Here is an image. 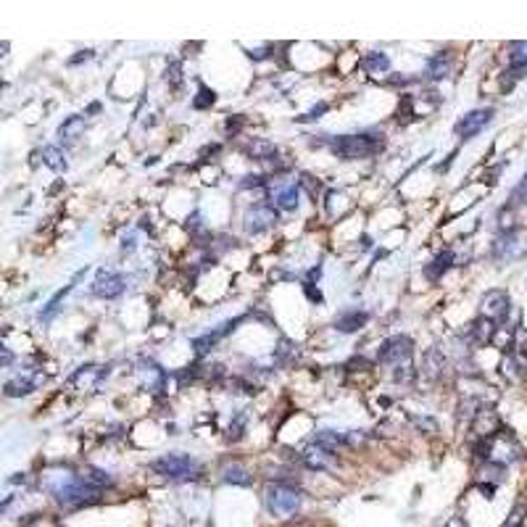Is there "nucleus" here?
<instances>
[{
  "mask_svg": "<svg viewBox=\"0 0 527 527\" xmlns=\"http://www.w3.org/2000/svg\"><path fill=\"white\" fill-rule=\"evenodd\" d=\"M48 491L53 493V498L58 504L69 506V509L95 504L100 498V491L90 488L79 474H55V480L48 483Z\"/></svg>",
  "mask_w": 527,
  "mask_h": 527,
  "instance_id": "obj_1",
  "label": "nucleus"
},
{
  "mask_svg": "<svg viewBox=\"0 0 527 527\" xmlns=\"http://www.w3.org/2000/svg\"><path fill=\"white\" fill-rule=\"evenodd\" d=\"M383 148V135L380 132H362V135H338L329 140V151L343 158V161H362L369 158Z\"/></svg>",
  "mask_w": 527,
  "mask_h": 527,
  "instance_id": "obj_2",
  "label": "nucleus"
},
{
  "mask_svg": "<svg viewBox=\"0 0 527 527\" xmlns=\"http://www.w3.org/2000/svg\"><path fill=\"white\" fill-rule=\"evenodd\" d=\"M266 509L280 519L293 516L301 509V495L296 493V488H290L287 483H272L266 488Z\"/></svg>",
  "mask_w": 527,
  "mask_h": 527,
  "instance_id": "obj_3",
  "label": "nucleus"
},
{
  "mask_svg": "<svg viewBox=\"0 0 527 527\" xmlns=\"http://www.w3.org/2000/svg\"><path fill=\"white\" fill-rule=\"evenodd\" d=\"M151 467L153 472L164 474L169 480H190L198 472V464L190 453H166L161 459H156Z\"/></svg>",
  "mask_w": 527,
  "mask_h": 527,
  "instance_id": "obj_4",
  "label": "nucleus"
},
{
  "mask_svg": "<svg viewBox=\"0 0 527 527\" xmlns=\"http://www.w3.org/2000/svg\"><path fill=\"white\" fill-rule=\"evenodd\" d=\"M527 253V238L519 230L501 232L493 242V259L498 264H512Z\"/></svg>",
  "mask_w": 527,
  "mask_h": 527,
  "instance_id": "obj_5",
  "label": "nucleus"
},
{
  "mask_svg": "<svg viewBox=\"0 0 527 527\" xmlns=\"http://www.w3.org/2000/svg\"><path fill=\"white\" fill-rule=\"evenodd\" d=\"M512 314V298L506 290H488L483 298H480V317L493 322V324H504L506 319Z\"/></svg>",
  "mask_w": 527,
  "mask_h": 527,
  "instance_id": "obj_6",
  "label": "nucleus"
},
{
  "mask_svg": "<svg viewBox=\"0 0 527 527\" xmlns=\"http://www.w3.org/2000/svg\"><path fill=\"white\" fill-rule=\"evenodd\" d=\"M411 353H414V341H411L409 335H393V338H388V341L380 345L377 362L390 364V367H395V364H409Z\"/></svg>",
  "mask_w": 527,
  "mask_h": 527,
  "instance_id": "obj_7",
  "label": "nucleus"
},
{
  "mask_svg": "<svg viewBox=\"0 0 527 527\" xmlns=\"http://www.w3.org/2000/svg\"><path fill=\"white\" fill-rule=\"evenodd\" d=\"M493 109H474L470 111V114H464L459 121H456V127H453V132L459 135L461 140H472V137H477L480 132L493 121Z\"/></svg>",
  "mask_w": 527,
  "mask_h": 527,
  "instance_id": "obj_8",
  "label": "nucleus"
},
{
  "mask_svg": "<svg viewBox=\"0 0 527 527\" xmlns=\"http://www.w3.org/2000/svg\"><path fill=\"white\" fill-rule=\"evenodd\" d=\"M277 221V211L269 206V203H256L251 209L242 214V227L248 235H259V232H266L269 227H275Z\"/></svg>",
  "mask_w": 527,
  "mask_h": 527,
  "instance_id": "obj_9",
  "label": "nucleus"
},
{
  "mask_svg": "<svg viewBox=\"0 0 527 527\" xmlns=\"http://www.w3.org/2000/svg\"><path fill=\"white\" fill-rule=\"evenodd\" d=\"M124 293V277L116 275V272H106L100 269L95 275V282H93V296L103 298V301H114Z\"/></svg>",
  "mask_w": 527,
  "mask_h": 527,
  "instance_id": "obj_10",
  "label": "nucleus"
},
{
  "mask_svg": "<svg viewBox=\"0 0 527 527\" xmlns=\"http://www.w3.org/2000/svg\"><path fill=\"white\" fill-rule=\"evenodd\" d=\"M272 185V200L277 203V209L282 211H296L298 209V198H301V190H298V182L293 179H280V182H269Z\"/></svg>",
  "mask_w": 527,
  "mask_h": 527,
  "instance_id": "obj_11",
  "label": "nucleus"
},
{
  "mask_svg": "<svg viewBox=\"0 0 527 527\" xmlns=\"http://www.w3.org/2000/svg\"><path fill=\"white\" fill-rule=\"evenodd\" d=\"M298 459L306 464L308 470H314V472H324V470H332V467H338V453H329V451L319 449V446H308Z\"/></svg>",
  "mask_w": 527,
  "mask_h": 527,
  "instance_id": "obj_12",
  "label": "nucleus"
},
{
  "mask_svg": "<svg viewBox=\"0 0 527 527\" xmlns=\"http://www.w3.org/2000/svg\"><path fill=\"white\" fill-rule=\"evenodd\" d=\"M472 427L477 432V438H493L501 432V419L491 406H480L472 417Z\"/></svg>",
  "mask_w": 527,
  "mask_h": 527,
  "instance_id": "obj_13",
  "label": "nucleus"
},
{
  "mask_svg": "<svg viewBox=\"0 0 527 527\" xmlns=\"http://www.w3.org/2000/svg\"><path fill=\"white\" fill-rule=\"evenodd\" d=\"M242 317L238 319H230V322H224V324H219L217 329H211V332H206V335H200V338H196L193 341V348H196V353H209L217 343L221 341V338H227L232 329H235V324H240Z\"/></svg>",
  "mask_w": 527,
  "mask_h": 527,
  "instance_id": "obj_14",
  "label": "nucleus"
},
{
  "mask_svg": "<svg viewBox=\"0 0 527 527\" xmlns=\"http://www.w3.org/2000/svg\"><path fill=\"white\" fill-rule=\"evenodd\" d=\"M311 443L319 446V449L329 451V453H338L341 449H348L353 443V438L345 435V432H338V430H319Z\"/></svg>",
  "mask_w": 527,
  "mask_h": 527,
  "instance_id": "obj_15",
  "label": "nucleus"
},
{
  "mask_svg": "<svg viewBox=\"0 0 527 527\" xmlns=\"http://www.w3.org/2000/svg\"><path fill=\"white\" fill-rule=\"evenodd\" d=\"M446 367H449V359H446L443 348L432 345V348L425 351V356H422V372H425V377H430V380H440L443 372H446Z\"/></svg>",
  "mask_w": 527,
  "mask_h": 527,
  "instance_id": "obj_16",
  "label": "nucleus"
},
{
  "mask_svg": "<svg viewBox=\"0 0 527 527\" xmlns=\"http://www.w3.org/2000/svg\"><path fill=\"white\" fill-rule=\"evenodd\" d=\"M509 77L522 79L527 74V43H512L509 45Z\"/></svg>",
  "mask_w": 527,
  "mask_h": 527,
  "instance_id": "obj_17",
  "label": "nucleus"
},
{
  "mask_svg": "<svg viewBox=\"0 0 527 527\" xmlns=\"http://www.w3.org/2000/svg\"><path fill=\"white\" fill-rule=\"evenodd\" d=\"M367 322H369V314H367V311H359V308H353V311H343L341 317L335 319L332 327L338 329V332H343V335H351V332H359Z\"/></svg>",
  "mask_w": 527,
  "mask_h": 527,
  "instance_id": "obj_18",
  "label": "nucleus"
},
{
  "mask_svg": "<svg viewBox=\"0 0 527 527\" xmlns=\"http://www.w3.org/2000/svg\"><path fill=\"white\" fill-rule=\"evenodd\" d=\"M493 335H495V324L483 317L474 319L472 324L467 327V341L472 343V345H488V343L493 341Z\"/></svg>",
  "mask_w": 527,
  "mask_h": 527,
  "instance_id": "obj_19",
  "label": "nucleus"
},
{
  "mask_svg": "<svg viewBox=\"0 0 527 527\" xmlns=\"http://www.w3.org/2000/svg\"><path fill=\"white\" fill-rule=\"evenodd\" d=\"M453 261H456V253L451 251V248H446V251H440L432 261L425 266V277H427L430 282H435V280H440V277L449 272L451 266H453Z\"/></svg>",
  "mask_w": 527,
  "mask_h": 527,
  "instance_id": "obj_20",
  "label": "nucleus"
},
{
  "mask_svg": "<svg viewBox=\"0 0 527 527\" xmlns=\"http://www.w3.org/2000/svg\"><path fill=\"white\" fill-rule=\"evenodd\" d=\"M451 74V53L449 50H440L427 61V69H425V77L427 79H443Z\"/></svg>",
  "mask_w": 527,
  "mask_h": 527,
  "instance_id": "obj_21",
  "label": "nucleus"
},
{
  "mask_svg": "<svg viewBox=\"0 0 527 527\" xmlns=\"http://www.w3.org/2000/svg\"><path fill=\"white\" fill-rule=\"evenodd\" d=\"M245 153L256 161H269V158H275V143L266 137H253L245 143Z\"/></svg>",
  "mask_w": 527,
  "mask_h": 527,
  "instance_id": "obj_22",
  "label": "nucleus"
},
{
  "mask_svg": "<svg viewBox=\"0 0 527 527\" xmlns=\"http://www.w3.org/2000/svg\"><path fill=\"white\" fill-rule=\"evenodd\" d=\"M362 66L367 74H385V71L390 69V58H388V53H383V50H369V53L364 55Z\"/></svg>",
  "mask_w": 527,
  "mask_h": 527,
  "instance_id": "obj_23",
  "label": "nucleus"
},
{
  "mask_svg": "<svg viewBox=\"0 0 527 527\" xmlns=\"http://www.w3.org/2000/svg\"><path fill=\"white\" fill-rule=\"evenodd\" d=\"M79 477H82L90 488H95V491H106V488L114 485V477H111L106 470H98V467H85V472L79 474Z\"/></svg>",
  "mask_w": 527,
  "mask_h": 527,
  "instance_id": "obj_24",
  "label": "nucleus"
},
{
  "mask_svg": "<svg viewBox=\"0 0 527 527\" xmlns=\"http://www.w3.org/2000/svg\"><path fill=\"white\" fill-rule=\"evenodd\" d=\"M506 480V467L504 464H498V461H485L483 470H480V483L483 485H498Z\"/></svg>",
  "mask_w": 527,
  "mask_h": 527,
  "instance_id": "obj_25",
  "label": "nucleus"
},
{
  "mask_svg": "<svg viewBox=\"0 0 527 527\" xmlns=\"http://www.w3.org/2000/svg\"><path fill=\"white\" fill-rule=\"evenodd\" d=\"M221 480H224V483H230V485H240V488H248V485L253 483L251 472H248L245 467H240V464H230V467H224Z\"/></svg>",
  "mask_w": 527,
  "mask_h": 527,
  "instance_id": "obj_26",
  "label": "nucleus"
},
{
  "mask_svg": "<svg viewBox=\"0 0 527 527\" xmlns=\"http://www.w3.org/2000/svg\"><path fill=\"white\" fill-rule=\"evenodd\" d=\"M85 124H88V119H85L82 114L69 116V119L58 127V137H61V140H74V137H79V135L85 132Z\"/></svg>",
  "mask_w": 527,
  "mask_h": 527,
  "instance_id": "obj_27",
  "label": "nucleus"
},
{
  "mask_svg": "<svg viewBox=\"0 0 527 527\" xmlns=\"http://www.w3.org/2000/svg\"><path fill=\"white\" fill-rule=\"evenodd\" d=\"M43 161L48 169H53V172H66V158H64V151L61 148H55V145H48V148H43Z\"/></svg>",
  "mask_w": 527,
  "mask_h": 527,
  "instance_id": "obj_28",
  "label": "nucleus"
},
{
  "mask_svg": "<svg viewBox=\"0 0 527 527\" xmlns=\"http://www.w3.org/2000/svg\"><path fill=\"white\" fill-rule=\"evenodd\" d=\"M32 390H34V383L27 380V377H16V380H8V383H6V395H11V398L29 395Z\"/></svg>",
  "mask_w": 527,
  "mask_h": 527,
  "instance_id": "obj_29",
  "label": "nucleus"
},
{
  "mask_svg": "<svg viewBox=\"0 0 527 527\" xmlns=\"http://www.w3.org/2000/svg\"><path fill=\"white\" fill-rule=\"evenodd\" d=\"M345 209H348L345 196H343V193H335V190H329L327 193V214L329 217H341Z\"/></svg>",
  "mask_w": 527,
  "mask_h": 527,
  "instance_id": "obj_30",
  "label": "nucleus"
},
{
  "mask_svg": "<svg viewBox=\"0 0 527 527\" xmlns=\"http://www.w3.org/2000/svg\"><path fill=\"white\" fill-rule=\"evenodd\" d=\"M214 103H217V93H214L211 88H206V85H200V88H198L196 100H193V109H198V111H200V109H211Z\"/></svg>",
  "mask_w": 527,
  "mask_h": 527,
  "instance_id": "obj_31",
  "label": "nucleus"
},
{
  "mask_svg": "<svg viewBox=\"0 0 527 527\" xmlns=\"http://www.w3.org/2000/svg\"><path fill=\"white\" fill-rule=\"evenodd\" d=\"M69 290H71V285H66L64 290H61V293H55V296L50 298V301H48V306H45L43 311H40V319H43V322H48V319L53 317L55 311L61 308V301L66 298V293H69Z\"/></svg>",
  "mask_w": 527,
  "mask_h": 527,
  "instance_id": "obj_32",
  "label": "nucleus"
},
{
  "mask_svg": "<svg viewBox=\"0 0 527 527\" xmlns=\"http://www.w3.org/2000/svg\"><path fill=\"white\" fill-rule=\"evenodd\" d=\"M245 427H248V419L242 417V414H238V417L232 419L230 430H227V432H230V435H227V440H230V443H235V440H240V438H242V432H245Z\"/></svg>",
  "mask_w": 527,
  "mask_h": 527,
  "instance_id": "obj_33",
  "label": "nucleus"
},
{
  "mask_svg": "<svg viewBox=\"0 0 527 527\" xmlns=\"http://www.w3.org/2000/svg\"><path fill=\"white\" fill-rule=\"evenodd\" d=\"M522 203H527V174H525V179L514 187V193H512V203H509V206H522Z\"/></svg>",
  "mask_w": 527,
  "mask_h": 527,
  "instance_id": "obj_34",
  "label": "nucleus"
},
{
  "mask_svg": "<svg viewBox=\"0 0 527 527\" xmlns=\"http://www.w3.org/2000/svg\"><path fill=\"white\" fill-rule=\"evenodd\" d=\"M504 374L509 380H519V362H516L512 353H506L504 359Z\"/></svg>",
  "mask_w": 527,
  "mask_h": 527,
  "instance_id": "obj_35",
  "label": "nucleus"
},
{
  "mask_svg": "<svg viewBox=\"0 0 527 527\" xmlns=\"http://www.w3.org/2000/svg\"><path fill=\"white\" fill-rule=\"evenodd\" d=\"M298 187H303V190H308V193H311V198H317V193H319L317 177H311V174H301V182H298Z\"/></svg>",
  "mask_w": 527,
  "mask_h": 527,
  "instance_id": "obj_36",
  "label": "nucleus"
},
{
  "mask_svg": "<svg viewBox=\"0 0 527 527\" xmlns=\"http://www.w3.org/2000/svg\"><path fill=\"white\" fill-rule=\"evenodd\" d=\"M264 185H269V179H266V177H259V174L242 177V182H240V187H245V190H251V187H264Z\"/></svg>",
  "mask_w": 527,
  "mask_h": 527,
  "instance_id": "obj_37",
  "label": "nucleus"
},
{
  "mask_svg": "<svg viewBox=\"0 0 527 527\" xmlns=\"http://www.w3.org/2000/svg\"><path fill=\"white\" fill-rule=\"evenodd\" d=\"M414 425L422 427L425 432H438V419L432 417H414Z\"/></svg>",
  "mask_w": 527,
  "mask_h": 527,
  "instance_id": "obj_38",
  "label": "nucleus"
},
{
  "mask_svg": "<svg viewBox=\"0 0 527 527\" xmlns=\"http://www.w3.org/2000/svg\"><path fill=\"white\" fill-rule=\"evenodd\" d=\"M324 111H327V103H317L314 109H311V111H306V114L301 116V121H314V119H319V116H322Z\"/></svg>",
  "mask_w": 527,
  "mask_h": 527,
  "instance_id": "obj_39",
  "label": "nucleus"
},
{
  "mask_svg": "<svg viewBox=\"0 0 527 527\" xmlns=\"http://www.w3.org/2000/svg\"><path fill=\"white\" fill-rule=\"evenodd\" d=\"M248 55H251L253 61H261V58H269V55H272V45H261L259 50H248Z\"/></svg>",
  "mask_w": 527,
  "mask_h": 527,
  "instance_id": "obj_40",
  "label": "nucleus"
},
{
  "mask_svg": "<svg viewBox=\"0 0 527 527\" xmlns=\"http://www.w3.org/2000/svg\"><path fill=\"white\" fill-rule=\"evenodd\" d=\"M303 293H306V298H311L314 303H322V301H324V298H322V293L317 290V285H308V282H306V285H303Z\"/></svg>",
  "mask_w": 527,
  "mask_h": 527,
  "instance_id": "obj_41",
  "label": "nucleus"
},
{
  "mask_svg": "<svg viewBox=\"0 0 527 527\" xmlns=\"http://www.w3.org/2000/svg\"><path fill=\"white\" fill-rule=\"evenodd\" d=\"M88 58H93V50H82V55L69 58V66H77V64H82V61H88Z\"/></svg>",
  "mask_w": 527,
  "mask_h": 527,
  "instance_id": "obj_42",
  "label": "nucleus"
},
{
  "mask_svg": "<svg viewBox=\"0 0 527 527\" xmlns=\"http://www.w3.org/2000/svg\"><path fill=\"white\" fill-rule=\"evenodd\" d=\"M356 367L369 369V362H367V359H351V362H348V369H353V372H356Z\"/></svg>",
  "mask_w": 527,
  "mask_h": 527,
  "instance_id": "obj_43",
  "label": "nucleus"
},
{
  "mask_svg": "<svg viewBox=\"0 0 527 527\" xmlns=\"http://www.w3.org/2000/svg\"><path fill=\"white\" fill-rule=\"evenodd\" d=\"M443 527H467V522H464V516L456 514V516H451V519Z\"/></svg>",
  "mask_w": 527,
  "mask_h": 527,
  "instance_id": "obj_44",
  "label": "nucleus"
},
{
  "mask_svg": "<svg viewBox=\"0 0 527 527\" xmlns=\"http://www.w3.org/2000/svg\"><path fill=\"white\" fill-rule=\"evenodd\" d=\"M211 153H219V145H206V148H200V156H211Z\"/></svg>",
  "mask_w": 527,
  "mask_h": 527,
  "instance_id": "obj_45",
  "label": "nucleus"
},
{
  "mask_svg": "<svg viewBox=\"0 0 527 527\" xmlns=\"http://www.w3.org/2000/svg\"><path fill=\"white\" fill-rule=\"evenodd\" d=\"M8 362H13V356H11L8 351H6L3 345H0V364H8Z\"/></svg>",
  "mask_w": 527,
  "mask_h": 527,
  "instance_id": "obj_46",
  "label": "nucleus"
},
{
  "mask_svg": "<svg viewBox=\"0 0 527 527\" xmlns=\"http://www.w3.org/2000/svg\"><path fill=\"white\" fill-rule=\"evenodd\" d=\"M100 109H103L100 103H90V106H88V114H100Z\"/></svg>",
  "mask_w": 527,
  "mask_h": 527,
  "instance_id": "obj_47",
  "label": "nucleus"
},
{
  "mask_svg": "<svg viewBox=\"0 0 527 527\" xmlns=\"http://www.w3.org/2000/svg\"><path fill=\"white\" fill-rule=\"evenodd\" d=\"M11 501H13V495H8V498H6V501H3V504H0V514H3V512H6V509H8V506H11Z\"/></svg>",
  "mask_w": 527,
  "mask_h": 527,
  "instance_id": "obj_48",
  "label": "nucleus"
}]
</instances>
